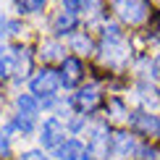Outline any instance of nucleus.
Segmentation results:
<instances>
[{
    "label": "nucleus",
    "mask_w": 160,
    "mask_h": 160,
    "mask_svg": "<svg viewBox=\"0 0 160 160\" xmlns=\"http://www.w3.org/2000/svg\"><path fill=\"white\" fill-rule=\"evenodd\" d=\"M82 74H84V68H82V61H79V58H74V55L63 58V66H61V87H66V89L76 87L79 82H82Z\"/></svg>",
    "instance_id": "39448f33"
},
{
    "label": "nucleus",
    "mask_w": 160,
    "mask_h": 160,
    "mask_svg": "<svg viewBox=\"0 0 160 160\" xmlns=\"http://www.w3.org/2000/svg\"><path fill=\"white\" fill-rule=\"evenodd\" d=\"M89 5H92V0H63V11H71V13L87 11Z\"/></svg>",
    "instance_id": "2eb2a0df"
},
{
    "label": "nucleus",
    "mask_w": 160,
    "mask_h": 160,
    "mask_svg": "<svg viewBox=\"0 0 160 160\" xmlns=\"http://www.w3.org/2000/svg\"><path fill=\"white\" fill-rule=\"evenodd\" d=\"M74 102H76V108L82 113H92L100 105V89L97 87H84V89L74 97Z\"/></svg>",
    "instance_id": "6e6552de"
},
{
    "label": "nucleus",
    "mask_w": 160,
    "mask_h": 160,
    "mask_svg": "<svg viewBox=\"0 0 160 160\" xmlns=\"http://www.w3.org/2000/svg\"><path fill=\"white\" fill-rule=\"evenodd\" d=\"M158 68H160V58H158Z\"/></svg>",
    "instance_id": "4be33fe9"
},
{
    "label": "nucleus",
    "mask_w": 160,
    "mask_h": 160,
    "mask_svg": "<svg viewBox=\"0 0 160 160\" xmlns=\"http://www.w3.org/2000/svg\"><path fill=\"white\" fill-rule=\"evenodd\" d=\"M55 160H84V144L79 139H66L55 147Z\"/></svg>",
    "instance_id": "0eeeda50"
},
{
    "label": "nucleus",
    "mask_w": 160,
    "mask_h": 160,
    "mask_svg": "<svg viewBox=\"0 0 160 160\" xmlns=\"http://www.w3.org/2000/svg\"><path fill=\"white\" fill-rule=\"evenodd\" d=\"M66 142V129L61 126V121L58 118H45L42 129H39V144H42L45 150H55L58 144Z\"/></svg>",
    "instance_id": "7ed1b4c3"
},
{
    "label": "nucleus",
    "mask_w": 160,
    "mask_h": 160,
    "mask_svg": "<svg viewBox=\"0 0 160 160\" xmlns=\"http://www.w3.org/2000/svg\"><path fill=\"white\" fill-rule=\"evenodd\" d=\"M68 126H71V131H79V129L84 126V118H74V121H71Z\"/></svg>",
    "instance_id": "412c9836"
},
{
    "label": "nucleus",
    "mask_w": 160,
    "mask_h": 160,
    "mask_svg": "<svg viewBox=\"0 0 160 160\" xmlns=\"http://www.w3.org/2000/svg\"><path fill=\"white\" fill-rule=\"evenodd\" d=\"M139 155H142L139 160H155V150H152V147H142V150H139Z\"/></svg>",
    "instance_id": "aec40b11"
},
{
    "label": "nucleus",
    "mask_w": 160,
    "mask_h": 160,
    "mask_svg": "<svg viewBox=\"0 0 160 160\" xmlns=\"http://www.w3.org/2000/svg\"><path fill=\"white\" fill-rule=\"evenodd\" d=\"M131 126L147 137H160V116H150V113H134L131 116Z\"/></svg>",
    "instance_id": "423d86ee"
},
{
    "label": "nucleus",
    "mask_w": 160,
    "mask_h": 160,
    "mask_svg": "<svg viewBox=\"0 0 160 160\" xmlns=\"http://www.w3.org/2000/svg\"><path fill=\"white\" fill-rule=\"evenodd\" d=\"M131 152H134V139H131L129 134H116L110 139V155L116 158V160H123V158H129Z\"/></svg>",
    "instance_id": "1a4fd4ad"
},
{
    "label": "nucleus",
    "mask_w": 160,
    "mask_h": 160,
    "mask_svg": "<svg viewBox=\"0 0 160 160\" xmlns=\"http://www.w3.org/2000/svg\"><path fill=\"white\" fill-rule=\"evenodd\" d=\"M102 160L108 158V129L105 123H97L89 129V139H87V150H84V160Z\"/></svg>",
    "instance_id": "f03ea898"
},
{
    "label": "nucleus",
    "mask_w": 160,
    "mask_h": 160,
    "mask_svg": "<svg viewBox=\"0 0 160 160\" xmlns=\"http://www.w3.org/2000/svg\"><path fill=\"white\" fill-rule=\"evenodd\" d=\"M8 150H11V142H8V131H3V134H0V155H8Z\"/></svg>",
    "instance_id": "a211bd4d"
},
{
    "label": "nucleus",
    "mask_w": 160,
    "mask_h": 160,
    "mask_svg": "<svg viewBox=\"0 0 160 160\" xmlns=\"http://www.w3.org/2000/svg\"><path fill=\"white\" fill-rule=\"evenodd\" d=\"M58 87H61V76L52 68H42L34 79H32V92L39 95V97H52L58 92Z\"/></svg>",
    "instance_id": "20e7f679"
},
{
    "label": "nucleus",
    "mask_w": 160,
    "mask_h": 160,
    "mask_svg": "<svg viewBox=\"0 0 160 160\" xmlns=\"http://www.w3.org/2000/svg\"><path fill=\"white\" fill-rule=\"evenodd\" d=\"M21 160H50V158H45L42 152H37V150H32V152H24Z\"/></svg>",
    "instance_id": "6ab92c4d"
},
{
    "label": "nucleus",
    "mask_w": 160,
    "mask_h": 160,
    "mask_svg": "<svg viewBox=\"0 0 160 160\" xmlns=\"http://www.w3.org/2000/svg\"><path fill=\"white\" fill-rule=\"evenodd\" d=\"M71 45H74V50H79V52H89L92 50V42H89V37H87V34H74Z\"/></svg>",
    "instance_id": "dca6fc26"
},
{
    "label": "nucleus",
    "mask_w": 160,
    "mask_h": 160,
    "mask_svg": "<svg viewBox=\"0 0 160 160\" xmlns=\"http://www.w3.org/2000/svg\"><path fill=\"white\" fill-rule=\"evenodd\" d=\"M16 108H18L21 116L34 118L37 113H39V108H42V102H39L34 95H18V97H16Z\"/></svg>",
    "instance_id": "9b49d317"
},
{
    "label": "nucleus",
    "mask_w": 160,
    "mask_h": 160,
    "mask_svg": "<svg viewBox=\"0 0 160 160\" xmlns=\"http://www.w3.org/2000/svg\"><path fill=\"white\" fill-rule=\"evenodd\" d=\"M113 11L126 24H142L147 18V0H113Z\"/></svg>",
    "instance_id": "f257e3e1"
},
{
    "label": "nucleus",
    "mask_w": 160,
    "mask_h": 160,
    "mask_svg": "<svg viewBox=\"0 0 160 160\" xmlns=\"http://www.w3.org/2000/svg\"><path fill=\"white\" fill-rule=\"evenodd\" d=\"M13 129H18L21 134H32V129H34V118L18 113V116L13 118V123H8V129H5V131H13Z\"/></svg>",
    "instance_id": "ddd939ff"
},
{
    "label": "nucleus",
    "mask_w": 160,
    "mask_h": 160,
    "mask_svg": "<svg viewBox=\"0 0 160 160\" xmlns=\"http://www.w3.org/2000/svg\"><path fill=\"white\" fill-rule=\"evenodd\" d=\"M16 71V52H8L5 48H0V74L8 76Z\"/></svg>",
    "instance_id": "f8f14e48"
},
{
    "label": "nucleus",
    "mask_w": 160,
    "mask_h": 160,
    "mask_svg": "<svg viewBox=\"0 0 160 160\" xmlns=\"http://www.w3.org/2000/svg\"><path fill=\"white\" fill-rule=\"evenodd\" d=\"M74 29H76V13H71V11H61L55 18H52V32H55L58 37L71 34Z\"/></svg>",
    "instance_id": "9d476101"
},
{
    "label": "nucleus",
    "mask_w": 160,
    "mask_h": 160,
    "mask_svg": "<svg viewBox=\"0 0 160 160\" xmlns=\"http://www.w3.org/2000/svg\"><path fill=\"white\" fill-rule=\"evenodd\" d=\"M45 3H48V0H21V8L29 11V13H37V11L45 8Z\"/></svg>",
    "instance_id": "f3484780"
},
{
    "label": "nucleus",
    "mask_w": 160,
    "mask_h": 160,
    "mask_svg": "<svg viewBox=\"0 0 160 160\" xmlns=\"http://www.w3.org/2000/svg\"><path fill=\"white\" fill-rule=\"evenodd\" d=\"M61 52H63V48L58 42H45L42 45V58L45 61H55V58H61Z\"/></svg>",
    "instance_id": "4468645a"
}]
</instances>
